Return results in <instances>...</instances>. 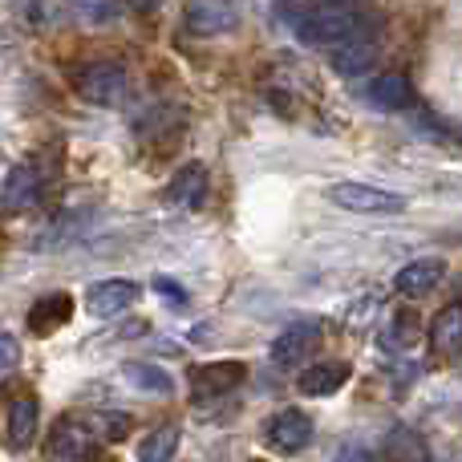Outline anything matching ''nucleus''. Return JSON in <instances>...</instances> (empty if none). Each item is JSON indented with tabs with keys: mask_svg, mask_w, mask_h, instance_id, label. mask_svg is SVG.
I'll list each match as a JSON object with an SVG mask.
<instances>
[{
	"mask_svg": "<svg viewBox=\"0 0 462 462\" xmlns=\"http://www.w3.org/2000/svg\"><path fill=\"white\" fill-rule=\"evenodd\" d=\"M130 8H134V13H154V8L162 5V0H126Z\"/></svg>",
	"mask_w": 462,
	"mask_h": 462,
	"instance_id": "b1692460",
	"label": "nucleus"
},
{
	"mask_svg": "<svg viewBox=\"0 0 462 462\" xmlns=\"http://www.w3.org/2000/svg\"><path fill=\"white\" fill-rule=\"evenodd\" d=\"M312 442V418L304 410H280L263 422V447L276 455H300Z\"/></svg>",
	"mask_w": 462,
	"mask_h": 462,
	"instance_id": "20e7f679",
	"label": "nucleus"
},
{
	"mask_svg": "<svg viewBox=\"0 0 462 462\" xmlns=\"http://www.w3.org/2000/svg\"><path fill=\"white\" fill-rule=\"evenodd\" d=\"M49 447H53V455H61L69 462H81V458H89L97 450V434H94V426L81 422V418H61V422L53 426Z\"/></svg>",
	"mask_w": 462,
	"mask_h": 462,
	"instance_id": "1a4fd4ad",
	"label": "nucleus"
},
{
	"mask_svg": "<svg viewBox=\"0 0 462 462\" xmlns=\"http://www.w3.org/2000/svg\"><path fill=\"white\" fill-rule=\"evenodd\" d=\"M430 345L439 353H458L462 349V304H447L430 325Z\"/></svg>",
	"mask_w": 462,
	"mask_h": 462,
	"instance_id": "a211bd4d",
	"label": "nucleus"
},
{
	"mask_svg": "<svg viewBox=\"0 0 462 462\" xmlns=\"http://www.w3.org/2000/svg\"><path fill=\"white\" fill-rule=\"evenodd\" d=\"M126 69L118 61H94L78 73V94L94 106H118L126 97Z\"/></svg>",
	"mask_w": 462,
	"mask_h": 462,
	"instance_id": "7ed1b4c3",
	"label": "nucleus"
},
{
	"mask_svg": "<svg viewBox=\"0 0 462 462\" xmlns=\"http://www.w3.org/2000/svg\"><path fill=\"white\" fill-rule=\"evenodd\" d=\"M21 365V345H16L13 333H0V374Z\"/></svg>",
	"mask_w": 462,
	"mask_h": 462,
	"instance_id": "4be33fe9",
	"label": "nucleus"
},
{
	"mask_svg": "<svg viewBox=\"0 0 462 462\" xmlns=\"http://www.w3.org/2000/svg\"><path fill=\"white\" fill-rule=\"evenodd\" d=\"M208 195V167L203 162H183L167 183V203L179 211H199Z\"/></svg>",
	"mask_w": 462,
	"mask_h": 462,
	"instance_id": "6e6552de",
	"label": "nucleus"
},
{
	"mask_svg": "<svg viewBox=\"0 0 462 462\" xmlns=\"http://www.w3.org/2000/svg\"><path fill=\"white\" fill-rule=\"evenodd\" d=\"M292 29L304 45L333 49L341 41H349L353 32H361L369 24V16L361 13L357 0H304L300 8H292Z\"/></svg>",
	"mask_w": 462,
	"mask_h": 462,
	"instance_id": "f257e3e1",
	"label": "nucleus"
},
{
	"mask_svg": "<svg viewBox=\"0 0 462 462\" xmlns=\"http://www.w3.org/2000/svg\"><path fill=\"white\" fill-rule=\"evenodd\" d=\"M328 203L353 211V216H398V211H406V195H393L374 183H333Z\"/></svg>",
	"mask_w": 462,
	"mask_h": 462,
	"instance_id": "f03ea898",
	"label": "nucleus"
},
{
	"mask_svg": "<svg viewBox=\"0 0 462 462\" xmlns=\"http://www.w3.org/2000/svg\"><path fill=\"white\" fill-rule=\"evenodd\" d=\"M349 377H353V369L345 365V361H317V365H309L296 377V390H300L304 398H328V393L345 390Z\"/></svg>",
	"mask_w": 462,
	"mask_h": 462,
	"instance_id": "9b49d317",
	"label": "nucleus"
},
{
	"mask_svg": "<svg viewBox=\"0 0 462 462\" xmlns=\"http://www.w3.org/2000/svg\"><path fill=\"white\" fill-rule=\"evenodd\" d=\"M183 21L199 37H224L239 24V8L231 0H187Z\"/></svg>",
	"mask_w": 462,
	"mask_h": 462,
	"instance_id": "423d86ee",
	"label": "nucleus"
},
{
	"mask_svg": "<svg viewBox=\"0 0 462 462\" xmlns=\"http://www.w3.org/2000/svg\"><path fill=\"white\" fill-rule=\"evenodd\" d=\"M374 57H377V29H374V21L365 24L361 32H353L349 41H341V45H333V69L341 73V78H357V73H365L369 65H374Z\"/></svg>",
	"mask_w": 462,
	"mask_h": 462,
	"instance_id": "0eeeda50",
	"label": "nucleus"
},
{
	"mask_svg": "<svg viewBox=\"0 0 462 462\" xmlns=\"http://www.w3.org/2000/svg\"><path fill=\"white\" fill-rule=\"evenodd\" d=\"M317 337H320L317 320H300V325L284 328V333L272 341V361H276V365H284V369L300 365V361L309 357V349L317 345Z\"/></svg>",
	"mask_w": 462,
	"mask_h": 462,
	"instance_id": "9d476101",
	"label": "nucleus"
},
{
	"mask_svg": "<svg viewBox=\"0 0 462 462\" xmlns=\"http://www.w3.org/2000/svg\"><path fill=\"white\" fill-rule=\"evenodd\" d=\"M69 312H73V300L65 292H53V296H45V300H37L32 304V312H29V328L37 337H49V333H57V328L69 320Z\"/></svg>",
	"mask_w": 462,
	"mask_h": 462,
	"instance_id": "f3484780",
	"label": "nucleus"
},
{
	"mask_svg": "<svg viewBox=\"0 0 462 462\" xmlns=\"http://www.w3.org/2000/svg\"><path fill=\"white\" fill-rule=\"evenodd\" d=\"M179 426H154L151 434H146L143 442H138V462H171L175 458V450H179Z\"/></svg>",
	"mask_w": 462,
	"mask_h": 462,
	"instance_id": "6ab92c4d",
	"label": "nucleus"
},
{
	"mask_svg": "<svg viewBox=\"0 0 462 462\" xmlns=\"http://www.w3.org/2000/svg\"><path fill=\"white\" fill-rule=\"evenodd\" d=\"M37 422H41V406L32 393H24V398H16L13 406H8V422H5V439L13 450H29L32 439H37Z\"/></svg>",
	"mask_w": 462,
	"mask_h": 462,
	"instance_id": "4468645a",
	"label": "nucleus"
},
{
	"mask_svg": "<svg viewBox=\"0 0 462 462\" xmlns=\"http://www.w3.org/2000/svg\"><path fill=\"white\" fill-rule=\"evenodd\" d=\"M385 455H390V462H430V450H426V442L418 439L414 430H406V426L390 430Z\"/></svg>",
	"mask_w": 462,
	"mask_h": 462,
	"instance_id": "412c9836",
	"label": "nucleus"
},
{
	"mask_svg": "<svg viewBox=\"0 0 462 462\" xmlns=\"http://www.w3.org/2000/svg\"><path fill=\"white\" fill-rule=\"evenodd\" d=\"M442 276H447V263H442L439 255H426V260H414V263H406V268H398L393 288H398L402 296H426L430 288H439Z\"/></svg>",
	"mask_w": 462,
	"mask_h": 462,
	"instance_id": "2eb2a0df",
	"label": "nucleus"
},
{
	"mask_svg": "<svg viewBox=\"0 0 462 462\" xmlns=\"http://www.w3.org/2000/svg\"><path fill=\"white\" fill-rule=\"evenodd\" d=\"M365 102L374 106V110L398 114V110H406V106L414 102V89H410V81L402 78V73H377V78L369 81V89H365Z\"/></svg>",
	"mask_w": 462,
	"mask_h": 462,
	"instance_id": "dca6fc26",
	"label": "nucleus"
},
{
	"mask_svg": "<svg viewBox=\"0 0 462 462\" xmlns=\"http://www.w3.org/2000/svg\"><path fill=\"white\" fill-rule=\"evenodd\" d=\"M138 296H143V284H134V280H126V276L97 280V284L86 292V309H89V317L110 320V317H122Z\"/></svg>",
	"mask_w": 462,
	"mask_h": 462,
	"instance_id": "39448f33",
	"label": "nucleus"
},
{
	"mask_svg": "<svg viewBox=\"0 0 462 462\" xmlns=\"http://www.w3.org/2000/svg\"><path fill=\"white\" fill-rule=\"evenodd\" d=\"M122 377L143 393H171L175 390V382L167 377V369L151 365V361H126V365H122Z\"/></svg>",
	"mask_w": 462,
	"mask_h": 462,
	"instance_id": "aec40b11",
	"label": "nucleus"
},
{
	"mask_svg": "<svg viewBox=\"0 0 462 462\" xmlns=\"http://www.w3.org/2000/svg\"><path fill=\"white\" fill-rule=\"evenodd\" d=\"M239 382H244V365H239V361H211V365L191 369L195 398H219V393L236 390Z\"/></svg>",
	"mask_w": 462,
	"mask_h": 462,
	"instance_id": "ddd939ff",
	"label": "nucleus"
},
{
	"mask_svg": "<svg viewBox=\"0 0 462 462\" xmlns=\"http://www.w3.org/2000/svg\"><path fill=\"white\" fill-rule=\"evenodd\" d=\"M154 288H159V292H167L171 300H179V304L187 300V296H183V288H171V284H167V276H159V280H154Z\"/></svg>",
	"mask_w": 462,
	"mask_h": 462,
	"instance_id": "5701e85b",
	"label": "nucleus"
},
{
	"mask_svg": "<svg viewBox=\"0 0 462 462\" xmlns=\"http://www.w3.org/2000/svg\"><path fill=\"white\" fill-rule=\"evenodd\" d=\"M37 195H41L37 171H32L29 162H21V167L8 171L5 187H0V211H5V216H13V211H29L32 203H37Z\"/></svg>",
	"mask_w": 462,
	"mask_h": 462,
	"instance_id": "f8f14e48",
	"label": "nucleus"
}]
</instances>
